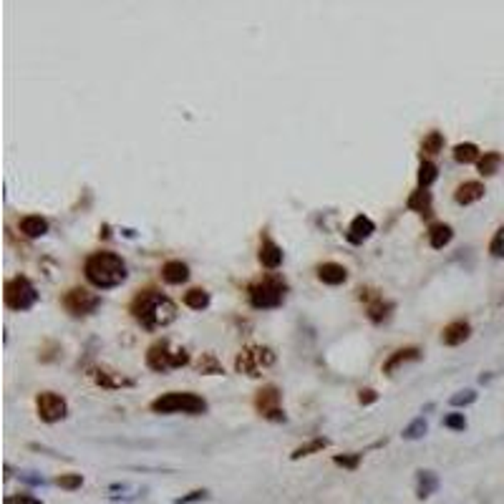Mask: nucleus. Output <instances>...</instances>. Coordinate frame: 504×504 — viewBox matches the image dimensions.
Here are the masks:
<instances>
[{"instance_id": "nucleus-7", "label": "nucleus", "mask_w": 504, "mask_h": 504, "mask_svg": "<svg viewBox=\"0 0 504 504\" xmlns=\"http://www.w3.org/2000/svg\"><path fill=\"white\" fill-rule=\"evenodd\" d=\"M275 363V351L267 346H247L245 351L237 353L234 358V368L239 373H245L250 378H258L265 368H270Z\"/></svg>"}, {"instance_id": "nucleus-4", "label": "nucleus", "mask_w": 504, "mask_h": 504, "mask_svg": "<svg viewBox=\"0 0 504 504\" xmlns=\"http://www.w3.org/2000/svg\"><path fill=\"white\" fill-rule=\"evenodd\" d=\"M154 414H189V416H202L207 411V401L192 391H169L154 398L149 406Z\"/></svg>"}, {"instance_id": "nucleus-32", "label": "nucleus", "mask_w": 504, "mask_h": 504, "mask_svg": "<svg viewBox=\"0 0 504 504\" xmlns=\"http://www.w3.org/2000/svg\"><path fill=\"white\" fill-rule=\"evenodd\" d=\"M333 461L338 466H343V469H358L360 461H363V451H351V454H335Z\"/></svg>"}, {"instance_id": "nucleus-23", "label": "nucleus", "mask_w": 504, "mask_h": 504, "mask_svg": "<svg viewBox=\"0 0 504 504\" xmlns=\"http://www.w3.org/2000/svg\"><path fill=\"white\" fill-rule=\"evenodd\" d=\"M328 444H330V441H328L326 436L310 439V441H305V444H300V447H298L295 451L290 454V459L298 461V459H305V456H313V454H318V451H323V449H328Z\"/></svg>"}, {"instance_id": "nucleus-10", "label": "nucleus", "mask_w": 504, "mask_h": 504, "mask_svg": "<svg viewBox=\"0 0 504 504\" xmlns=\"http://www.w3.org/2000/svg\"><path fill=\"white\" fill-rule=\"evenodd\" d=\"M36 409H38V416H41V421L46 424H58L69 416V403H66V398L53 393V391L38 393Z\"/></svg>"}, {"instance_id": "nucleus-14", "label": "nucleus", "mask_w": 504, "mask_h": 504, "mask_svg": "<svg viewBox=\"0 0 504 504\" xmlns=\"http://www.w3.org/2000/svg\"><path fill=\"white\" fill-rule=\"evenodd\" d=\"M419 358H421V348H416V346L398 348L396 353H391L388 360L384 363V373L386 376H391V373L398 371L403 363H411V360H419Z\"/></svg>"}, {"instance_id": "nucleus-8", "label": "nucleus", "mask_w": 504, "mask_h": 504, "mask_svg": "<svg viewBox=\"0 0 504 504\" xmlns=\"http://www.w3.org/2000/svg\"><path fill=\"white\" fill-rule=\"evenodd\" d=\"M255 409H258V414L262 416V419H267V421H285L283 393L272 384L262 386V388L255 393Z\"/></svg>"}, {"instance_id": "nucleus-24", "label": "nucleus", "mask_w": 504, "mask_h": 504, "mask_svg": "<svg viewBox=\"0 0 504 504\" xmlns=\"http://www.w3.org/2000/svg\"><path fill=\"white\" fill-rule=\"evenodd\" d=\"M451 154H454V162H459V164H474L482 159L479 146L472 144V141H461V144H456Z\"/></svg>"}, {"instance_id": "nucleus-17", "label": "nucleus", "mask_w": 504, "mask_h": 504, "mask_svg": "<svg viewBox=\"0 0 504 504\" xmlns=\"http://www.w3.org/2000/svg\"><path fill=\"white\" fill-rule=\"evenodd\" d=\"M484 184L482 182H464L456 187V192H454V202L456 204H474V202H479L482 197H484Z\"/></svg>"}, {"instance_id": "nucleus-37", "label": "nucleus", "mask_w": 504, "mask_h": 504, "mask_svg": "<svg viewBox=\"0 0 504 504\" xmlns=\"http://www.w3.org/2000/svg\"><path fill=\"white\" fill-rule=\"evenodd\" d=\"M444 426L451 431H464L466 428V416L464 414H447L444 416Z\"/></svg>"}, {"instance_id": "nucleus-33", "label": "nucleus", "mask_w": 504, "mask_h": 504, "mask_svg": "<svg viewBox=\"0 0 504 504\" xmlns=\"http://www.w3.org/2000/svg\"><path fill=\"white\" fill-rule=\"evenodd\" d=\"M56 484L61 486V489L66 491H76L83 486V474H61V477L56 479Z\"/></svg>"}, {"instance_id": "nucleus-22", "label": "nucleus", "mask_w": 504, "mask_h": 504, "mask_svg": "<svg viewBox=\"0 0 504 504\" xmlns=\"http://www.w3.org/2000/svg\"><path fill=\"white\" fill-rule=\"evenodd\" d=\"M18 227H20V232H23L25 237L38 239V237H43V234L48 232V220L41 217V214H28V217L20 220Z\"/></svg>"}, {"instance_id": "nucleus-20", "label": "nucleus", "mask_w": 504, "mask_h": 504, "mask_svg": "<svg viewBox=\"0 0 504 504\" xmlns=\"http://www.w3.org/2000/svg\"><path fill=\"white\" fill-rule=\"evenodd\" d=\"M363 293V290H360ZM360 298H365L368 300V318H371L373 323H384L386 318L391 315V310H393V302H388V300H384V295H373V298H368L363 293Z\"/></svg>"}, {"instance_id": "nucleus-9", "label": "nucleus", "mask_w": 504, "mask_h": 504, "mask_svg": "<svg viewBox=\"0 0 504 504\" xmlns=\"http://www.w3.org/2000/svg\"><path fill=\"white\" fill-rule=\"evenodd\" d=\"M63 308L69 310L71 315H76V318L91 315L101 308V295H96V293H91L86 288H71L63 295Z\"/></svg>"}, {"instance_id": "nucleus-38", "label": "nucleus", "mask_w": 504, "mask_h": 504, "mask_svg": "<svg viewBox=\"0 0 504 504\" xmlns=\"http://www.w3.org/2000/svg\"><path fill=\"white\" fill-rule=\"evenodd\" d=\"M6 504H43V502L31 497V494H13V497L6 499Z\"/></svg>"}, {"instance_id": "nucleus-28", "label": "nucleus", "mask_w": 504, "mask_h": 504, "mask_svg": "<svg viewBox=\"0 0 504 504\" xmlns=\"http://www.w3.org/2000/svg\"><path fill=\"white\" fill-rule=\"evenodd\" d=\"M197 371L204 373V376H222L225 368H222V363L217 360L214 353H202V358L197 360Z\"/></svg>"}, {"instance_id": "nucleus-26", "label": "nucleus", "mask_w": 504, "mask_h": 504, "mask_svg": "<svg viewBox=\"0 0 504 504\" xmlns=\"http://www.w3.org/2000/svg\"><path fill=\"white\" fill-rule=\"evenodd\" d=\"M477 167H479V174L482 176L497 174L499 167H502V154H499V151H484V157L479 159Z\"/></svg>"}, {"instance_id": "nucleus-27", "label": "nucleus", "mask_w": 504, "mask_h": 504, "mask_svg": "<svg viewBox=\"0 0 504 504\" xmlns=\"http://www.w3.org/2000/svg\"><path fill=\"white\" fill-rule=\"evenodd\" d=\"M184 305L192 310H204L209 308V293L204 288H192L184 293Z\"/></svg>"}, {"instance_id": "nucleus-11", "label": "nucleus", "mask_w": 504, "mask_h": 504, "mask_svg": "<svg viewBox=\"0 0 504 504\" xmlns=\"http://www.w3.org/2000/svg\"><path fill=\"white\" fill-rule=\"evenodd\" d=\"M373 232H376V222H373L371 217H365V214H358V217H353L346 237L351 245H363Z\"/></svg>"}, {"instance_id": "nucleus-15", "label": "nucleus", "mask_w": 504, "mask_h": 504, "mask_svg": "<svg viewBox=\"0 0 504 504\" xmlns=\"http://www.w3.org/2000/svg\"><path fill=\"white\" fill-rule=\"evenodd\" d=\"M162 280L167 285H182L189 280V265L182 260H169L162 265Z\"/></svg>"}, {"instance_id": "nucleus-6", "label": "nucleus", "mask_w": 504, "mask_h": 504, "mask_svg": "<svg viewBox=\"0 0 504 504\" xmlns=\"http://www.w3.org/2000/svg\"><path fill=\"white\" fill-rule=\"evenodd\" d=\"M3 300L10 310H31L38 302V290L36 285L28 280L25 275H15L6 283V293H3Z\"/></svg>"}, {"instance_id": "nucleus-39", "label": "nucleus", "mask_w": 504, "mask_h": 504, "mask_svg": "<svg viewBox=\"0 0 504 504\" xmlns=\"http://www.w3.org/2000/svg\"><path fill=\"white\" fill-rule=\"evenodd\" d=\"M18 477L23 479L25 484H31V486H43V484H46V479H43V477H38L36 472H20Z\"/></svg>"}, {"instance_id": "nucleus-31", "label": "nucleus", "mask_w": 504, "mask_h": 504, "mask_svg": "<svg viewBox=\"0 0 504 504\" xmlns=\"http://www.w3.org/2000/svg\"><path fill=\"white\" fill-rule=\"evenodd\" d=\"M426 431H428V421L424 419V416H419V419H414V421L409 424V426L403 428V439H409V441H416V439H424L426 436Z\"/></svg>"}, {"instance_id": "nucleus-2", "label": "nucleus", "mask_w": 504, "mask_h": 504, "mask_svg": "<svg viewBox=\"0 0 504 504\" xmlns=\"http://www.w3.org/2000/svg\"><path fill=\"white\" fill-rule=\"evenodd\" d=\"M83 275H86V280L94 285V288L108 290L126 283L129 272H126V262L121 260V255L101 250V252H91L86 258V262H83Z\"/></svg>"}, {"instance_id": "nucleus-30", "label": "nucleus", "mask_w": 504, "mask_h": 504, "mask_svg": "<svg viewBox=\"0 0 504 504\" xmlns=\"http://www.w3.org/2000/svg\"><path fill=\"white\" fill-rule=\"evenodd\" d=\"M444 151V134L441 132H428L421 141V154H428V157H436Z\"/></svg>"}, {"instance_id": "nucleus-35", "label": "nucleus", "mask_w": 504, "mask_h": 504, "mask_svg": "<svg viewBox=\"0 0 504 504\" xmlns=\"http://www.w3.org/2000/svg\"><path fill=\"white\" fill-rule=\"evenodd\" d=\"M204 499H209V489H192L189 494L176 497L174 504H197V502H204Z\"/></svg>"}, {"instance_id": "nucleus-1", "label": "nucleus", "mask_w": 504, "mask_h": 504, "mask_svg": "<svg viewBox=\"0 0 504 504\" xmlns=\"http://www.w3.org/2000/svg\"><path fill=\"white\" fill-rule=\"evenodd\" d=\"M129 310H132L134 321L146 330H159L176 321V305L154 288L139 290Z\"/></svg>"}, {"instance_id": "nucleus-18", "label": "nucleus", "mask_w": 504, "mask_h": 504, "mask_svg": "<svg viewBox=\"0 0 504 504\" xmlns=\"http://www.w3.org/2000/svg\"><path fill=\"white\" fill-rule=\"evenodd\" d=\"M406 207H409L411 212L421 214V217H431V214H434L431 192H426V189H416V192H411L409 200H406Z\"/></svg>"}, {"instance_id": "nucleus-34", "label": "nucleus", "mask_w": 504, "mask_h": 504, "mask_svg": "<svg viewBox=\"0 0 504 504\" xmlns=\"http://www.w3.org/2000/svg\"><path fill=\"white\" fill-rule=\"evenodd\" d=\"M477 401V391H472V388H466V391H459V393H454L451 398H449V403L451 406H472V403Z\"/></svg>"}, {"instance_id": "nucleus-36", "label": "nucleus", "mask_w": 504, "mask_h": 504, "mask_svg": "<svg viewBox=\"0 0 504 504\" xmlns=\"http://www.w3.org/2000/svg\"><path fill=\"white\" fill-rule=\"evenodd\" d=\"M489 255L491 258H504V227H499L494 237L489 242Z\"/></svg>"}, {"instance_id": "nucleus-5", "label": "nucleus", "mask_w": 504, "mask_h": 504, "mask_svg": "<svg viewBox=\"0 0 504 504\" xmlns=\"http://www.w3.org/2000/svg\"><path fill=\"white\" fill-rule=\"evenodd\" d=\"M187 363H189V353L184 351V348L172 351V343L167 338L154 340L149 346V351H146V365L157 373L174 371V368H182V365Z\"/></svg>"}, {"instance_id": "nucleus-3", "label": "nucleus", "mask_w": 504, "mask_h": 504, "mask_svg": "<svg viewBox=\"0 0 504 504\" xmlns=\"http://www.w3.org/2000/svg\"><path fill=\"white\" fill-rule=\"evenodd\" d=\"M285 295H288V283L280 275H265L255 283H250V288H247L250 305L258 310L280 308Z\"/></svg>"}, {"instance_id": "nucleus-13", "label": "nucleus", "mask_w": 504, "mask_h": 504, "mask_svg": "<svg viewBox=\"0 0 504 504\" xmlns=\"http://www.w3.org/2000/svg\"><path fill=\"white\" fill-rule=\"evenodd\" d=\"M469 335H472V326H469V323L454 321L441 330V343H444V346H461V343L469 340Z\"/></svg>"}, {"instance_id": "nucleus-29", "label": "nucleus", "mask_w": 504, "mask_h": 504, "mask_svg": "<svg viewBox=\"0 0 504 504\" xmlns=\"http://www.w3.org/2000/svg\"><path fill=\"white\" fill-rule=\"evenodd\" d=\"M94 381L99 386H104V388H119V386L129 384V381H124V378H119L113 371H106V368H94Z\"/></svg>"}, {"instance_id": "nucleus-16", "label": "nucleus", "mask_w": 504, "mask_h": 504, "mask_svg": "<svg viewBox=\"0 0 504 504\" xmlns=\"http://www.w3.org/2000/svg\"><path fill=\"white\" fill-rule=\"evenodd\" d=\"M318 280L323 285H343L348 280V270L338 262H323L318 265Z\"/></svg>"}, {"instance_id": "nucleus-19", "label": "nucleus", "mask_w": 504, "mask_h": 504, "mask_svg": "<svg viewBox=\"0 0 504 504\" xmlns=\"http://www.w3.org/2000/svg\"><path fill=\"white\" fill-rule=\"evenodd\" d=\"M436 489H439V477H436V472H431V469L416 472V497L428 499Z\"/></svg>"}, {"instance_id": "nucleus-21", "label": "nucleus", "mask_w": 504, "mask_h": 504, "mask_svg": "<svg viewBox=\"0 0 504 504\" xmlns=\"http://www.w3.org/2000/svg\"><path fill=\"white\" fill-rule=\"evenodd\" d=\"M451 239H454V230L447 222H434V225L428 227V245L434 247V250H444Z\"/></svg>"}, {"instance_id": "nucleus-25", "label": "nucleus", "mask_w": 504, "mask_h": 504, "mask_svg": "<svg viewBox=\"0 0 504 504\" xmlns=\"http://www.w3.org/2000/svg\"><path fill=\"white\" fill-rule=\"evenodd\" d=\"M436 176H439V169H436V164L428 162V159H421V164H419V174H416L419 189H428L431 184L436 182Z\"/></svg>"}, {"instance_id": "nucleus-12", "label": "nucleus", "mask_w": 504, "mask_h": 504, "mask_svg": "<svg viewBox=\"0 0 504 504\" xmlns=\"http://www.w3.org/2000/svg\"><path fill=\"white\" fill-rule=\"evenodd\" d=\"M258 260L265 270H277V267L283 265V247L277 245V242H272L270 237H265L262 242H260Z\"/></svg>"}, {"instance_id": "nucleus-40", "label": "nucleus", "mask_w": 504, "mask_h": 504, "mask_svg": "<svg viewBox=\"0 0 504 504\" xmlns=\"http://www.w3.org/2000/svg\"><path fill=\"white\" fill-rule=\"evenodd\" d=\"M358 401L363 403V406H371V403L378 401V393L373 388H360L358 391Z\"/></svg>"}]
</instances>
